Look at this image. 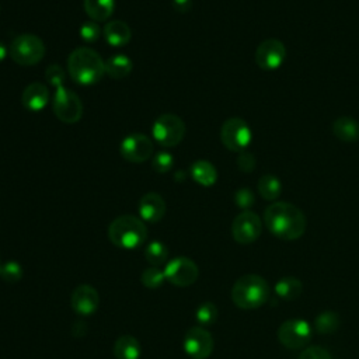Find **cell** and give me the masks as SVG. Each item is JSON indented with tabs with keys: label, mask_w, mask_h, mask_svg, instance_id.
<instances>
[{
	"label": "cell",
	"mask_w": 359,
	"mask_h": 359,
	"mask_svg": "<svg viewBox=\"0 0 359 359\" xmlns=\"http://www.w3.org/2000/svg\"><path fill=\"white\" fill-rule=\"evenodd\" d=\"M266 229L278 238L292 241L300 238L306 231V216L293 203L273 202L264 212Z\"/></svg>",
	"instance_id": "6da1fadb"
},
{
	"label": "cell",
	"mask_w": 359,
	"mask_h": 359,
	"mask_svg": "<svg viewBox=\"0 0 359 359\" xmlns=\"http://www.w3.org/2000/svg\"><path fill=\"white\" fill-rule=\"evenodd\" d=\"M67 72L80 86H93L105 74V62L90 48H77L67 57Z\"/></svg>",
	"instance_id": "7a4b0ae2"
},
{
	"label": "cell",
	"mask_w": 359,
	"mask_h": 359,
	"mask_svg": "<svg viewBox=\"0 0 359 359\" xmlns=\"http://www.w3.org/2000/svg\"><path fill=\"white\" fill-rule=\"evenodd\" d=\"M230 296L238 309L254 310L268 302L271 287L262 276L257 273H247L234 282Z\"/></svg>",
	"instance_id": "3957f363"
},
{
	"label": "cell",
	"mask_w": 359,
	"mask_h": 359,
	"mask_svg": "<svg viewBox=\"0 0 359 359\" xmlns=\"http://www.w3.org/2000/svg\"><path fill=\"white\" fill-rule=\"evenodd\" d=\"M108 238L119 248L135 250L146 241L147 227L142 219L132 215H122L111 222Z\"/></svg>",
	"instance_id": "277c9868"
},
{
	"label": "cell",
	"mask_w": 359,
	"mask_h": 359,
	"mask_svg": "<svg viewBox=\"0 0 359 359\" xmlns=\"http://www.w3.org/2000/svg\"><path fill=\"white\" fill-rule=\"evenodd\" d=\"M8 53L17 65L34 66L45 56V45L36 35L21 34L13 39Z\"/></svg>",
	"instance_id": "5b68a950"
},
{
	"label": "cell",
	"mask_w": 359,
	"mask_h": 359,
	"mask_svg": "<svg viewBox=\"0 0 359 359\" xmlns=\"http://www.w3.org/2000/svg\"><path fill=\"white\" fill-rule=\"evenodd\" d=\"M185 130L184 121L174 114L160 115L151 126L153 139L164 147H174L180 144L185 136Z\"/></svg>",
	"instance_id": "8992f818"
},
{
	"label": "cell",
	"mask_w": 359,
	"mask_h": 359,
	"mask_svg": "<svg viewBox=\"0 0 359 359\" xmlns=\"http://www.w3.org/2000/svg\"><path fill=\"white\" fill-rule=\"evenodd\" d=\"M56 118L65 123H76L83 116V102L79 95L65 86L56 87L50 100Z\"/></svg>",
	"instance_id": "52a82bcc"
},
{
	"label": "cell",
	"mask_w": 359,
	"mask_h": 359,
	"mask_svg": "<svg viewBox=\"0 0 359 359\" xmlns=\"http://www.w3.org/2000/svg\"><path fill=\"white\" fill-rule=\"evenodd\" d=\"M313 327L302 318H290L283 321L276 331L278 341L287 349H302L310 341Z\"/></svg>",
	"instance_id": "ba28073f"
},
{
	"label": "cell",
	"mask_w": 359,
	"mask_h": 359,
	"mask_svg": "<svg viewBox=\"0 0 359 359\" xmlns=\"http://www.w3.org/2000/svg\"><path fill=\"white\" fill-rule=\"evenodd\" d=\"M251 139L252 133L248 123L238 116L229 118L222 125L220 140L230 151H244L250 146Z\"/></svg>",
	"instance_id": "9c48e42d"
},
{
	"label": "cell",
	"mask_w": 359,
	"mask_h": 359,
	"mask_svg": "<svg viewBox=\"0 0 359 359\" xmlns=\"http://www.w3.org/2000/svg\"><path fill=\"white\" fill-rule=\"evenodd\" d=\"M182 346L189 358L208 359L213 352L215 342H213L212 334L206 328L201 325H195L185 332Z\"/></svg>",
	"instance_id": "30bf717a"
},
{
	"label": "cell",
	"mask_w": 359,
	"mask_h": 359,
	"mask_svg": "<svg viewBox=\"0 0 359 359\" xmlns=\"http://www.w3.org/2000/svg\"><path fill=\"white\" fill-rule=\"evenodd\" d=\"M262 222L257 213L243 210L231 223V236L238 244H251L261 236Z\"/></svg>",
	"instance_id": "8fae6325"
},
{
	"label": "cell",
	"mask_w": 359,
	"mask_h": 359,
	"mask_svg": "<svg viewBox=\"0 0 359 359\" xmlns=\"http://www.w3.org/2000/svg\"><path fill=\"white\" fill-rule=\"evenodd\" d=\"M198 265L188 257H175L164 268L165 280L180 287L192 285L198 279Z\"/></svg>",
	"instance_id": "7c38bea8"
},
{
	"label": "cell",
	"mask_w": 359,
	"mask_h": 359,
	"mask_svg": "<svg viewBox=\"0 0 359 359\" xmlns=\"http://www.w3.org/2000/svg\"><path fill=\"white\" fill-rule=\"evenodd\" d=\"M119 153L129 163H143L153 156V142L144 133H132L121 142Z\"/></svg>",
	"instance_id": "4fadbf2b"
},
{
	"label": "cell",
	"mask_w": 359,
	"mask_h": 359,
	"mask_svg": "<svg viewBox=\"0 0 359 359\" xmlns=\"http://www.w3.org/2000/svg\"><path fill=\"white\" fill-rule=\"evenodd\" d=\"M286 59V48L276 38L262 41L255 50V63L262 70H275L283 65Z\"/></svg>",
	"instance_id": "5bb4252c"
},
{
	"label": "cell",
	"mask_w": 359,
	"mask_h": 359,
	"mask_svg": "<svg viewBox=\"0 0 359 359\" xmlns=\"http://www.w3.org/2000/svg\"><path fill=\"white\" fill-rule=\"evenodd\" d=\"M100 303L98 292L90 286V285H80L77 286L72 296H70V304L72 309L79 316H91L97 311Z\"/></svg>",
	"instance_id": "9a60e30c"
},
{
	"label": "cell",
	"mask_w": 359,
	"mask_h": 359,
	"mask_svg": "<svg viewBox=\"0 0 359 359\" xmlns=\"http://www.w3.org/2000/svg\"><path fill=\"white\" fill-rule=\"evenodd\" d=\"M139 215L143 222H160L165 215V201L157 192L144 194L139 201Z\"/></svg>",
	"instance_id": "2e32d148"
},
{
	"label": "cell",
	"mask_w": 359,
	"mask_h": 359,
	"mask_svg": "<svg viewBox=\"0 0 359 359\" xmlns=\"http://www.w3.org/2000/svg\"><path fill=\"white\" fill-rule=\"evenodd\" d=\"M50 101L49 88L42 83H31L28 84L22 94H21V102L22 105L29 111H42Z\"/></svg>",
	"instance_id": "e0dca14e"
},
{
	"label": "cell",
	"mask_w": 359,
	"mask_h": 359,
	"mask_svg": "<svg viewBox=\"0 0 359 359\" xmlns=\"http://www.w3.org/2000/svg\"><path fill=\"white\" fill-rule=\"evenodd\" d=\"M102 35L111 46L119 48L126 45L130 41L132 32L126 22L119 20H112V21H108L102 28Z\"/></svg>",
	"instance_id": "ac0fdd59"
},
{
	"label": "cell",
	"mask_w": 359,
	"mask_h": 359,
	"mask_svg": "<svg viewBox=\"0 0 359 359\" xmlns=\"http://www.w3.org/2000/svg\"><path fill=\"white\" fill-rule=\"evenodd\" d=\"M332 133L346 143H353L359 139V122L352 116H339L332 122Z\"/></svg>",
	"instance_id": "d6986e66"
},
{
	"label": "cell",
	"mask_w": 359,
	"mask_h": 359,
	"mask_svg": "<svg viewBox=\"0 0 359 359\" xmlns=\"http://www.w3.org/2000/svg\"><path fill=\"white\" fill-rule=\"evenodd\" d=\"M189 174L195 182L202 187H212L217 181V171L208 160H196L191 164Z\"/></svg>",
	"instance_id": "ffe728a7"
},
{
	"label": "cell",
	"mask_w": 359,
	"mask_h": 359,
	"mask_svg": "<svg viewBox=\"0 0 359 359\" xmlns=\"http://www.w3.org/2000/svg\"><path fill=\"white\" fill-rule=\"evenodd\" d=\"M83 7L93 21H107L115 11V0H84Z\"/></svg>",
	"instance_id": "44dd1931"
},
{
	"label": "cell",
	"mask_w": 359,
	"mask_h": 359,
	"mask_svg": "<svg viewBox=\"0 0 359 359\" xmlns=\"http://www.w3.org/2000/svg\"><path fill=\"white\" fill-rule=\"evenodd\" d=\"M275 293L285 302L296 300L303 293V283L296 276H283L275 283Z\"/></svg>",
	"instance_id": "7402d4cb"
},
{
	"label": "cell",
	"mask_w": 359,
	"mask_h": 359,
	"mask_svg": "<svg viewBox=\"0 0 359 359\" xmlns=\"http://www.w3.org/2000/svg\"><path fill=\"white\" fill-rule=\"evenodd\" d=\"M142 348L139 341L132 335H121L114 345V355L116 359H139Z\"/></svg>",
	"instance_id": "603a6c76"
},
{
	"label": "cell",
	"mask_w": 359,
	"mask_h": 359,
	"mask_svg": "<svg viewBox=\"0 0 359 359\" xmlns=\"http://www.w3.org/2000/svg\"><path fill=\"white\" fill-rule=\"evenodd\" d=\"M132 60L126 55H112L105 62V74H108L112 79H123L130 74L132 72Z\"/></svg>",
	"instance_id": "cb8c5ba5"
},
{
	"label": "cell",
	"mask_w": 359,
	"mask_h": 359,
	"mask_svg": "<svg viewBox=\"0 0 359 359\" xmlns=\"http://www.w3.org/2000/svg\"><path fill=\"white\" fill-rule=\"evenodd\" d=\"M341 325V318L338 313L335 311H321L316 316L314 323H313V330L317 334H334Z\"/></svg>",
	"instance_id": "d4e9b609"
},
{
	"label": "cell",
	"mask_w": 359,
	"mask_h": 359,
	"mask_svg": "<svg viewBox=\"0 0 359 359\" xmlns=\"http://www.w3.org/2000/svg\"><path fill=\"white\" fill-rule=\"evenodd\" d=\"M258 192L265 201H276L282 194V182L273 174H264L258 180Z\"/></svg>",
	"instance_id": "484cf974"
},
{
	"label": "cell",
	"mask_w": 359,
	"mask_h": 359,
	"mask_svg": "<svg viewBox=\"0 0 359 359\" xmlns=\"http://www.w3.org/2000/svg\"><path fill=\"white\" fill-rule=\"evenodd\" d=\"M144 258L149 264H151V266H160L167 261L168 250L161 241L154 240L147 244L144 250Z\"/></svg>",
	"instance_id": "4316f807"
},
{
	"label": "cell",
	"mask_w": 359,
	"mask_h": 359,
	"mask_svg": "<svg viewBox=\"0 0 359 359\" xmlns=\"http://www.w3.org/2000/svg\"><path fill=\"white\" fill-rule=\"evenodd\" d=\"M217 314L219 311L216 304L212 302H205L198 306L195 311V318L201 327H205V325H212L217 320Z\"/></svg>",
	"instance_id": "83f0119b"
},
{
	"label": "cell",
	"mask_w": 359,
	"mask_h": 359,
	"mask_svg": "<svg viewBox=\"0 0 359 359\" xmlns=\"http://www.w3.org/2000/svg\"><path fill=\"white\" fill-rule=\"evenodd\" d=\"M140 280L142 283L149 287V289H156L158 287L164 280H165V276H164V271H161L158 266H150V268H146L142 275H140Z\"/></svg>",
	"instance_id": "f1b7e54d"
},
{
	"label": "cell",
	"mask_w": 359,
	"mask_h": 359,
	"mask_svg": "<svg viewBox=\"0 0 359 359\" xmlns=\"http://www.w3.org/2000/svg\"><path fill=\"white\" fill-rule=\"evenodd\" d=\"M174 165V156L168 151H157L151 157V168L158 174L168 172Z\"/></svg>",
	"instance_id": "f546056e"
},
{
	"label": "cell",
	"mask_w": 359,
	"mask_h": 359,
	"mask_svg": "<svg viewBox=\"0 0 359 359\" xmlns=\"http://www.w3.org/2000/svg\"><path fill=\"white\" fill-rule=\"evenodd\" d=\"M0 276L8 283H15L22 278V268L18 262L8 261L1 266Z\"/></svg>",
	"instance_id": "4dcf8cb0"
},
{
	"label": "cell",
	"mask_w": 359,
	"mask_h": 359,
	"mask_svg": "<svg viewBox=\"0 0 359 359\" xmlns=\"http://www.w3.org/2000/svg\"><path fill=\"white\" fill-rule=\"evenodd\" d=\"M101 35V28L95 21H86L80 27V36L86 42H95Z\"/></svg>",
	"instance_id": "1f68e13d"
},
{
	"label": "cell",
	"mask_w": 359,
	"mask_h": 359,
	"mask_svg": "<svg viewBox=\"0 0 359 359\" xmlns=\"http://www.w3.org/2000/svg\"><path fill=\"white\" fill-rule=\"evenodd\" d=\"M45 79L48 81V84L56 87L65 86V72L59 65H50L46 67L45 72Z\"/></svg>",
	"instance_id": "d6a6232c"
},
{
	"label": "cell",
	"mask_w": 359,
	"mask_h": 359,
	"mask_svg": "<svg viewBox=\"0 0 359 359\" xmlns=\"http://www.w3.org/2000/svg\"><path fill=\"white\" fill-rule=\"evenodd\" d=\"M234 202L236 205L240 208V209H244V210H248L254 202H255V196L254 194L251 192V189L248 188H240L236 191L234 194Z\"/></svg>",
	"instance_id": "836d02e7"
},
{
	"label": "cell",
	"mask_w": 359,
	"mask_h": 359,
	"mask_svg": "<svg viewBox=\"0 0 359 359\" xmlns=\"http://www.w3.org/2000/svg\"><path fill=\"white\" fill-rule=\"evenodd\" d=\"M297 359H332V356L325 348L314 345V346L304 348L297 356Z\"/></svg>",
	"instance_id": "e575fe53"
},
{
	"label": "cell",
	"mask_w": 359,
	"mask_h": 359,
	"mask_svg": "<svg viewBox=\"0 0 359 359\" xmlns=\"http://www.w3.org/2000/svg\"><path fill=\"white\" fill-rule=\"evenodd\" d=\"M237 165H238V168L241 171L251 172L255 168V157H254V154L247 151V150L240 151L238 157H237Z\"/></svg>",
	"instance_id": "d590c367"
},
{
	"label": "cell",
	"mask_w": 359,
	"mask_h": 359,
	"mask_svg": "<svg viewBox=\"0 0 359 359\" xmlns=\"http://www.w3.org/2000/svg\"><path fill=\"white\" fill-rule=\"evenodd\" d=\"M172 7L178 13H187L192 7V0H172Z\"/></svg>",
	"instance_id": "8d00e7d4"
},
{
	"label": "cell",
	"mask_w": 359,
	"mask_h": 359,
	"mask_svg": "<svg viewBox=\"0 0 359 359\" xmlns=\"http://www.w3.org/2000/svg\"><path fill=\"white\" fill-rule=\"evenodd\" d=\"M7 48H6V45L3 43V42H0V63L4 60V57L7 56Z\"/></svg>",
	"instance_id": "74e56055"
},
{
	"label": "cell",
	"mask_w": 359,
	"mask_h": 359,
	"mask_svg": "<svg viewBox=\"0 0 359 359\" xmlns=\"http://www.w3.org/2000/svg\"><path fill=\"white\" fill-rule=\"evenodd\" d=\"M1 266H3V265H1V262H0V273H1Z\"/></svg>",
	"instance_id": "f35d334b"
}]
</instances>
